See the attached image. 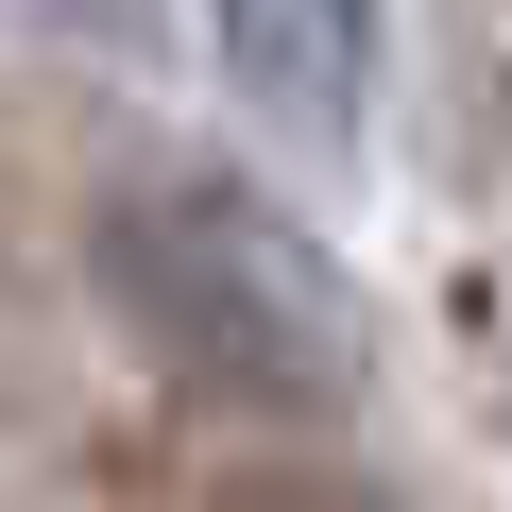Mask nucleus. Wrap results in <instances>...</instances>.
I'll use <instances>...</instances> for the list:
<instances>
[{"instance_id": "nucleus-2", "label": "nucleus", "mask_w": 512, "mask_h": 512, "mask_svg": "<svg viewBox=\"0 0 512 512\" xmlns=\"http://www.w3.org/2000/svg\"><path fill=\"white\" fill-rule=\"evenodd\" d=\"M205 35H222V86L274 120V137H359L376 103V0H205Z\"/></svg>"}, {"instance_id": "nucleus-1", "label": "nucleus", "mask_w": 512, "mask_h": 512, "mask_svg": "<svg viewBox=\"0 0 512 512\" xmlns=\"http://www.w3.org/2000/svg\"><path fill=\"white\" fill-rule=\"evenodd\" d=\"M103 291L171 376H205L239 410H359V376H376L342 256L222 171H137L103 205Z\"/></svg>"}, {"instance_id": "nucleus-3", "label": "nucleus", "mask_w": 512, "mask_h": 512, "mask_svg": "<svg viewBox=\"0 0 512 512\" xmlns=\"http://www.w3.org/2000/svg\"><path fill=\"white\" fill-rule=\"evenodd\" d=\"M239 512H325V495H239Z\"/></svg>"}]
</instances>
